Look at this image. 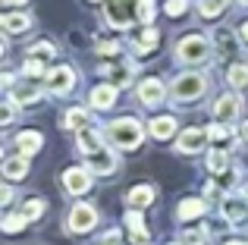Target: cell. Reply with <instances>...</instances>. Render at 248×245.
I'll list each match as a JSON object with an SVG mask.
<instances>
[{
  "instance_id": "9",
  "label": "cell",
  "mask_w": 248,
  "mask_h": 245,
  "mask_svg": "<svg viewBox=\"0 0 248 245\" xmlns=\"http://www.w3.org/2000/svg\"><path fill=\"white\" fill-rule=\"evenodd\" d=\"M239 113H242V98L239 94H220L214 101V117H217V122H232Z\"/></svg>"
},
{
  "instance_id": "7",
  "label": "cell",
  "mask_w": 248,
  "mask_h": 245,
  "mask_svg": "<svg viewBox=\"0 0 248 245\" xmlns=\"http://www.w3.org/2000/svg\"><path fill=\"white\" fill-rule=\"evenodd\" d=\"M76 82H79V76H76L73 66H54L47 73V92L50 94H69L76 88Z\"/></svg>"
},
{
  "instance_id": "30",
  "label": "cell",
  "mask_w": 248,
  "mask_h": 245,
  "mask_svg": "<svg viewBox=\"0 0 248 245\" xmlns=\"http://www.w3.org/2000/svg\"><path fill=\"white\" fill-rule=\"evenodd\" d=\"M207 170L211 173H226L230 170V157H226L223 148H214V151L207 154Z\"/></svg>"
},
{
  "instance_id": "16",
  "label": "cell",
  "mask_w": 248,
  "mask_h": 245,
  "mask_svg": "<svg viewBox=\"0 0 248 245\" xmlns=\"http://www.w3.org/2000/svg\"><path fill=\"white\" fill-rule=\"evenodd\" d=\"M207 211V201L204 198H182L179 204H176V220H198V217H204Z\"/></svg>"
},
{
  "instance_id": "17",
  "label": "cell",
  "mask_w": 248,
  "mask_h": 245,
  "mask_svg": "<svg viewBox=\"0 0 248 245\" xmlns=\"http://www.w3.org/2000/svg\"><path fill=\"white\" fill-rule=\"evenodd\" d=\"M91 122H94V117H91V110H85V107H69V110L63 113V129H69V132H82Z\"/></svg>"
},
{
  "instance_id": "37",
  "label": "cell",
  "mask_w": 248,
  "mask_h": 245,
  "mask_svg": "<svg viewBox=\"0 0 248 245\" xmlns=\"http://www.w3.org/2000/svg\"><path fill=\"white\" fill-rule=\"evenodd\" d=\"M97 54L101 57H120L123 54V41H97Z\"/></svg>"
},
{
  "instance_id": "14",
  "label": "cell",
  "mask_w": 248,
  "mask_h": 245,
  "mask_svg": "<svg viewBox=\"0 0 248 245\" xmlns=\"http://www.w3.org/2000/svg\"><path fill=\"white\" fill-rule=\"evenodd\" d=\"M0 173H3L6 183H19V179L29 176V157L25 154H13V157L3 160V167H0Z\"/></svg>"
},
{
  "instance_id": "42",
  "label": "cell",
  "mask_w": 248,
  "mask_h": 245,
  "mask_svg": "<svg viewBox=\"0 0 248 245\" xmlns=\"http://www.w3.org/2000/svg\"><path fill=\"white\" fill-rule=\"evenodd\" d=\"M3 85L13 88V85H16V76H13V73H3Z\"/></svg>"
},
{
  "instance_id": "12",
  "label": "cell",
  "mask_w": 248,
  "mask_h": 245,
  "mask_svg": "<svg viewBox=\"0 0 248 245\" xmlns=\"http://www.w3.org/2000/svg\"><path fill=\"white\" fill-rule=\"evenodd\" d=\"M220 208H223V220H230V223H245L248 220V201L242 195H226L223 201H220Z\"/></svg>"
},
{
  "instance_id": "22",
  "label": "cell",
  "mask_w": 248,
  "mask_h": 245,
  "mask_svg": "<svg viewBox=\"0 0 248 245\" xmlns=\"http://www.w3.org/2000/svg\"><path fill=\"white\" fill-rule=\"evenodd\" d=\"M154 195H157V192H154V185H135V189H129L126 192V204L129 208H135V211H141V208H148V204L154 201Z\"/></svg>"
},
{
  "instance_id": "26",
  "label": "cell",
  "mask_w": 248,
  "mask_h": 245,
  "mask_svg": "<svg viewBox=\"0 0 248 245\" xmlns=\"http://www.w3.org/2000/svg\"><path fill=\"white\" fill-rule=\"evenodd\" d=\"M104 73L110 76V82H113V85H129V82H132V76H135V66H132V63H116L113 69H104Z\"/></svg>"
},
{
  "instance_id": "3",
  "label": "cell",
  "mask_w": 248,
  "mask_h": 245,
  "mask_svg": "<svg viewBox=\"0 0 248 245\" xmlns=\"http://www.w3.org/2000/svg\"><path fill=\"white\" fill-rule=\"evenodd\" d=\"M207 88H211V79H207L204 73H195V69H188V73L176 76L173 88H170V98L179 101V104H192V101H201V98H204Z\"/></svg>"
},
{
  "instance_id": "46",
  "label": "cell",
  "mask_w": 248,
  "mask_h": 245,
  "mask_svg": "<svg viewBox=\"0 0 248 245\" xmlns=\"http://www.w3.org/2000/svg\"><path fill=\"white\" fill-rule=\"evenodd\" d=\"M167 245H182V242H167Z\"/></svg>"
},
{
  "instance_id": "35",
  "label": "cell",
  "mask_w": 248,
  "mask_h": 245,
  "mask_svg": "<svg viewBox=\"0 0 248 245\" xmlns=\"http://www.w3.org/2000/svg\"><path fill=\"white\" fill-rule=\"evenodd\" d=\"M44 208H47V204H44V198H29V201H22V214L29 217V223L38 220V217L44 214Z\"/></svg>"
},
{
  "instance_id": "43",
  "label": "cell",
  "mask_w": 248,
  "mask_h": 245,
  "mask_svg": "<svg viewBox=\"0 0 248 245\" xmlns=\"http://www.w3.org/2000/svg\"><path fill=\"white\" fill-rule=\"evenodd\" d=\"M239 135H242V141H248V120L242 122V129H239Z\"/></svg>"
},
{
  "instance_id": "1",
  "label": "cell",
  "mask_w": 248,
  "mask_h": 245,
  "mask_svg": "<svg viewBox=\"0 0 248 245\" xmlns=\"http://www.w3.org/2000/svg\"><path fill=\"white\" fill-rule=\"evenodd\" d=\"M173 57L179 63H186V66H204V63L214 60V41L204 38V35H198V31L182 35L179 41L173 44Z\"/></svg>"
},
{
  "instance_id": "27",
  "label": "cell",
  "mask_w": 248,
  "mask_h": 245,
  "mask_svg": "<svg viewBox=\"0 0 248 245\" xmlns=\"http://www.w3.org/2000/svg\"><path fill=\"white\" fill-rule=\"evenodd\" d=\"M126 227L132 230V239H139V242H145L148 239V227H145V220H141V211H129L126 214Z\"/></svg>"
},
{
  "instance_id": "13",
  "label": "cell",
  "mask_w": 248,
  "mask_h": 245,
  "mask_svg": "<svg viewBox=\"0 0 248 245\" xmlns=\"http://www.w3.org/2000/svg\"><path fill=\"white\" fill-rule=\"evenodd\" d=\"M85 160H88L91 173H101V176H110V173H116V167H120V160H116L113 151H107V148H101V151L88 154Z\"/></svg>"
},
{
  "instance_id": "19",
  "label": "cell",
  "mask_w": 248,
  "mask_h": 245,
  "mask_svg": "<svg viewBox=\"0 0 248 245\" xmlns=\"http://www.w3.org/2000/svg\"><path fill=\"white\" fill-rule=\"evenodd\" d=\"M76 148L88 157V154H94V151H101V148H104V135L97 132L94 126H88V129H82V132L76 135Z\"/></svg>"
},
{
  "instance_id": "24",
  "label": "cell",
  "mask_w": 248,
  "mask_h": 245,
  "mask_svg": "<svg viewBox=\"0 0 248 245\" xmlns=\"http://www.w3.org/2000/svg\"><path fill=\"white\" fill-rule=\"evenodd\" d=\"M160 44V31L154 29V25H145V29L139 31V41H135V50L139 54H148V50H154Z\"/></svg>"
},
{
  "instance_id": "45",
  "label": "cell",
  "mask_w": 248,
  "mask_h": 245,
  "mask_svg": "<svg viewBox=\"0 0 248 245\" xmlns=\"http://www.w3.org/2000/svg\"><path fill=\"white\" fill-rule=\"evenodd\" d=\"M223 245H248V242H242V239H230V242H223Z\"/></svg>"
},
{
  "instance_id": "6",
  "label": "cell",
  "mask_w": 248,
  "mask_h": 245,
  "mask_svg": "<svg viewBox=\"0 0 248 245\" xmlns=\"http://www.w3.org/2000/svg\"><path fill=\"white\" fill-rule=\"evenodd\" d=\"M207 141H211L207 129H198V126L182 129V132H179V138H176V151H179V154H201Z\"/></svg>"
},
{
  "instance_id": "32",
  "label": "cell",
  "mask_w": 248,
  "mask_h": 245,
  "mask_svg": "<svg viewBox=\"0 0 248 245\" xmlns=\"http://www.w3.org/2000/svg\"><path fill=\"white\" fill-rule=\"evenodd\" d=\"M223 10H226V0H198L201 19H217Z\"/></svg>"
},
{
  "instance_id": "39",
  "label": "cell",
  "mask_w": 248,
  "mask_h": 245,
  "mask_svg": "<svg viewBox=\"0 0 248 245\" xmlns=\"http://www.w3.org/2000/svg\"><path fill=\"white\" fill-rule=\"evenodd\" d=\"M0 204H3V208H10V204H13V183L0 185Z\"/></svg>"
},
{
  "instance_id": "11",
  "label": "cell",
  "mask_w": 248,
  "mask_h": 245,
  "mask_svg": "<svg viewBox=\"0 0 248 245\" xmlns=\"http://www.w3.org/2000/svg\"><path fill=\"white\" fill-rule=\"evenodd\" d=\"M211 41H214V50H217V54L236 57V54H239V44H242V38H239V31H232V29H214Z\"/></svg>"
},
{
  "instance_id": "23",
  "label": "cell",
  "mask_w": 248,
  "mask_h": 245,
  "mask_svg": "<svg viewBox=\"0 0 248 245\" xmlns=\"http://www.w3.org/2000/svg\"><path fill=\"white\" fill-rule=\"evenodd\" d=\"M148 132H151L157 141L173 138V132H176V117H154L151 122H148Z\"/></svg>"
},
{
  "instance_id": "2",
  "label": "cell",
  "mask_w": 248,
  "mask_h": 245,
  "mask_svg": "<svg viewBox=\"0 0 248 245\" xmlns=\"http://www.w3.org/2000/svg\"><path fill=\"white\" fill-rule=\"evenodd\" d=\"M145 132H148V126H141L135 117H120L104 129V135H107L120 151H135V148L145 141Z\"/></svg>"
},
{
  "instance_id": "49",
  "label": "cell",
  "mask_w": 248,
  "mask_h": 245,
  "mask_svg": "<svg viewBox=\"0 0 248 245\" xmlns=\"http://www.w3.org/2000/svg\"><path fill=\"white\" fill-rule=\"evenodd\" d=\"M97 245H101V242H97Z\"/></svg>"
},
{
  "instance_id": "15",
  "label": "cell",
  "mask_w": 248,
  "mask_h": 245,
  "mask_svg": "<svg viewBox=\"0 0 248 245\" xmlns=\"http://www.w3.org/2000/svg\"><path fill=\"white\" fill-rule=\"evenodd\" d=\"M91 107L94 110H110V107L116 104V85H110V82H101V85L91 88Z\"/></svg>"
},
{
  "instance_id": "20",
  "label": "cell",
  "mask_w": 248,
  "mask_h": 245,
  "mask_svg": "<svg viewBox=\"0 0 248 245\" xmlns=\"http://www.w3.org/2000/svg\"><path fill=\"white\" fill-rule=\"evenodd\" d=\"M0 29L6 35H22V31L31 29V16L29 13H3L0 16Z\"/></svg>"
},
{
  "instance_id": "47",
  "label": "cell",
  "mask_w": 248,
  "mask_h": 245,
  "mask_svg": "<svg viewBox=\"0 0 248 245\" xmlns=\"http://www.w3.org/2000/svg\"><path fill=\"white\" fill-rule=\"evenodd\" d=\"M245 198H248V185H245Z\"/></svg>"
},
{
  "instance_id": "44",
  "label": "cell",
  "mask_w": 248,
  "mask_h": 245,
  "mask_svg": "<svg viewBox=\"0 0 248 245\" xmlns=\"http://www.w3.org/2000/svg\"><path fill=\"white\" fill-rule=\"evenodd\" d=\"M19 3H25V0H3V6H19Z\"/></svg>"
},
{
  "instance_id": "28",
  "label": "cell",
  "mask_w": 248,
  "mask_h": 245,
  "mask_svg": "<svg viewBox=\"0 0 248 245\" xmlns=\"http://www.w3.org/2000/svg\"><path fill=\"white\" fill-rule=\"evenodd\" d=\"M226 82L232 88H248V63H232L226 69Z\"/></svg>"
},
{
  "instance_id": "5",
  "label": "cell",
  "mask_w": 248,
  "mask_h": 245,
  "mask_svg": "<svg viewBox=\"0 0 248 245\" xmlns=\"http://www.w3.org/2000/svg\"><path fill=\"white\" fill-rule=\"evenodd\" d=\"M97 220H101V214H97L94 204L79 201V204H73L69 214H66V230L73 236H82V233H91V230L97 227Z\"/></svg>"
},
{
  "instance_id": "38",
  "label": "cell",
  "mask_w": 248,
  "mask_h": 245,
  "mask_svg": "<svg viewBox=\"0 0 248 245\" xmlns=\"http://www.w3.org/2000/svg\"><path fill=\"white\" fill-rule=\"evenodd\" d=\"M186 13H188V0H167V16L179 19V16H186Z\"/></svg>"
},
{
  "instance_id": "10",
  "label": "cell",
  "mask_w": 248,
  "mask_h": 245,
  "mask_svg": "<svg viewBox=\"0 0 248 245\" xmlns=\"http://www.w3.org/2000/svg\"><path fill=\"white\" fill-rule=\"evenodd\" d=\"M63 189H66L69 195H85V192L91 189V173L85 170V167H69V170L63 173Z\"/></svg>"
},
{
  "instance_id": "18",
  "label": "cell",
  "mask_w": 248,
  "mask_h": 245,
  "mask_svg": "<svg viewBox=\"0 0 248 245\" xmlns=\"http://www.w3.org/2000/svg\"><path fill=\"white\" fill-rule=\"evenodd\" d=\"M44 148V135L35 132V129H25V132L16 135V151L25 154V157H31V154H38Z\"/></svg>"
},
{
  "instance_id": "40",
  "label": "cell",
  "mask_w": 248,
  "mask_h": 245,
  "mask_svg": "<svg viewBox=\"0 0 248 245\" xmlns=\"http://www.w3.org/2000/svg\"><path fill=\"white\" fill-rule=\"evenodd\" d=\"M16 107H19V104H13V101L3 107V126H10V122L16 120Z\"/></svg>"
},
{
  "instance_id": "21",
  "label": "cell",
  "mask_w": 248,
  "mask_h": 245,
  "mask_svg": "<svg viewBox=\"0 0 248 245\" xmlns=\"http://www.w3.org/2000/svg\"><path fill=\"white\" fill-rule=\"evenodd\" d=\"M41 98H44V92L35 85V82H29V85L13 88V92H10V101H13V104H19V107H31V104H38Z\"/></svg>"
},
{
  "instance_id": "33",
  "label": "cell",
  "mask_w": 248,
  "mask_h": 245,
  "mask_svg": "<svg viewBox=\"0 0 248 245\" xmlns=\"http://www.w3.org/2000/svg\"><path fill=\"white\" fill-rule=\"evenodd\" d=\"M25 57H38V60L47 63V60H54V57H57V47L50 41H38V44H31V47H29V54H25Z\"/></svg>"
},
{
  "instance_id": "8",
  "label": "cell",
  "mask_w": 248,
  "mask_h": 245,
  "mask_svg": "<svg viewBox=\"0 0 248 245\" xmlns=\"http://www.w3.org/2000/svg\"><path fill=\"white\" fill-rule=\"evenodd\" d=\"M164 98H167V88H164V82L160 79H141L139 82V101L145 107H160L164 104Z\"/></svg>"
},
{
  "instance_id": "31",
  "label": "cell",
  "mask_w": 248,
  "mask_h": 245,
  "mask_svg": "<svg viewBox=\"0 0 248 245\" xmlns=\"http://www.w3.org/2000/svg\"><path fill=\"white\" fill-rule=\"evenodd\" d=\"M22 76H29V79H47L44 60H38V57H25V63H22Z\"/></svg>"
},
{
  "instance_id": "41",
  "label": "cell",
  "mask_w": 248,
  "mask_h": 245,
  "mask_svg": "<svg viewBox=\"0 0 248 245\" xmlns=\"http://www.w3.org/2000/svg\"><path fill=\"white\" fill-rule=\"evenodd\" d=\"M239 38H242V44H248V19L239 25Z\"/></svg>"
},
{
  "instance_id": "48",
  "label": "cell",
  "mask_w": 248,
  "mask_h": 245,
  "mask_svg": "<svg viewBox=\"0 0 248 245\" xmlns=\"http://www.w3.org/2000/svg\"><path fill=\"white\" fill-rule=\"evenodd\" d=\"M226 3H230V0H226Z\"/></svg>"
},
{
  "instance_id": "36",
  "label": "cell",
  "mask_w": 248,
  "mask_h": 245,
  "mask_svg": "<svg viewBox=\"0 0 248 245\" xmlns=\"http://www.w3.org/2000/svg\"><path fill=\"white\" fill-rule=\"evenodd\" d=\"M154 13H157L154 0H139V22L151 25V22H154Z\"/></svg>"
},
{
  "instance_id": "4",
  "label": "cell",
  "mask_w": 248,
  "mask_h": 245,
  "mask_svg": "<svg viewBox=\"0 0 248 245\" xmlns=\"http://www.w3.org/2000/svg\"><path fill=\"white\" fill-rule=\"evenodd\" d=\"M139 19V0H104V22L110 29H129Z\"/></svg>"
},
{
  "instance_id": "34",
  "label": "cell",
  "mask_w": 248,
  "mask_h": 245,
  "mask_svg": "<svg viewBox=\"0 0 248 245\" xmlns=\"http://www.w3.org/2000/svg\"><path fill=\"white\" fill-rule=\"evenodd\" d=\"M25 227H29V217H25L22 214V211H19V214H6L3 217V233H19V230H25Z\"/></svg>"
},
{
  "instance_id": "29",
  "label": "cell",
  "mask_w": 248,
  "mask_h": 245,
  "mask_svg": "<svg viewBox=\"0 0 248 245\" xmlns=\"http://www.w3.org/2000/svg\"><path fill=\"white\" fill-rule=\"evenodd\" d=\"M182 245H211V230H204V227H192V230H186L182 233Z\"/></svg>"
},
{
  "instance_id": "25",
  "label": "cell",
  "mask_w": 248,
  "mask_h": 245,
  "mask_svg": "<svg viewBox=\"0 0 248 245\" xmlns=\"http://www.w3.org/2000/svg\"><path fill=\"white\" fill-rule=\"evenodd\" d=\"M207 135H211V145H217V148H230L232 145V129H230V122H214L211 129H207Z\"/></svg>"
}]
</instances>
